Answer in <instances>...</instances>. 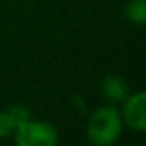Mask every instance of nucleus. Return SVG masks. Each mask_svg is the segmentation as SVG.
<instances>
[{
  "mask_svg": "<svg viewBox=\"0 0 146 146\" xmlns=\"http://www.w3.org/2000/svg\"><path fill=\"white\" fill-rule=\"evenodd\" d=\"M120 110L110 103L98 107L86 122V137L95 146H112L122 134Z\"/></svg>",
  "mask_w": 146,
  "mask_h": 146,
  "instance_id": "f257e3e1",
  "label": "nucleus"
},
{
  "mask_svg": "<svg viewBox=\"0 0 146 146\" xmlns=\"http://www.w3.org/2000/svg\"><path fill=\"white\" fill-rule=\"evenodd\" d=\"M120 117L124 125L132 129L134 132H144L146 131V93L136 91L129 93L120 102Z\"/></svg>",
  "mask_w": 146,
  "mask_h": 146,
  "instance_id": "7ed1b4c3",
  "label": "nucleus"
},
{
  "mask_svg": "<svg viewBox=\"0 0 146 146\" xmlns=\"http://www.w3.org/2000/svg\"><path fill=\"white\" fill-rule=\"evenodd\" d=\"M102 95L110 103H120L129 95L127 83L120 76H105L102 79Z\"/></svg>",
  "mask_w": 146,
  "mask_h": 146,
  "instance_id": "20e7f679",
  "label": "nucleus"
},
{
  "mask_svg": "<svg viewBox=\"0 0 146 146\" xmlns=\"http://www.w3.org/2000/svg\"><path fill=\"white\" fill-rule=\"evenodd\" d=\"M125 17L131 24H146V0H129L125 5Z\"/></svg>",
  "mask_w": 146,
  "mask_h": 146,
  "instance_id": "423d86ee",
  "label": "nucleus"
},
{
  "mask_svg": "<svg viewBox=\"0 0 146 146\" xmlns=\"http://www.w3.org/2000/svg\"><path fill=\"white\" fill-rule=\"evenodd\" d=\"M23 119H28L24 108H11L9 112H0V139L14 134L17 124Z\"/></svg>",
  "mask_w": 146,
  "mask_h": 146,
  "instance_id": "39448f33",
  "label": "nucleus"
},
{
  "mask_svg": "<svg viewBox=\"0 0 146 146\" xmlns=\"http://www.w3.org/2000/svg\"><path fill=\"white\" fill-rule=\"evenodd\" d=\"M14 143L17 146H55L58 144V131L45 120L23 119L14 131Z\"/></svg>",
  "mask_w": 146,
  "mask_h": 146,
  "instance_id": "f03ea898",
  "label": "nucleus"
}]
</instances>
